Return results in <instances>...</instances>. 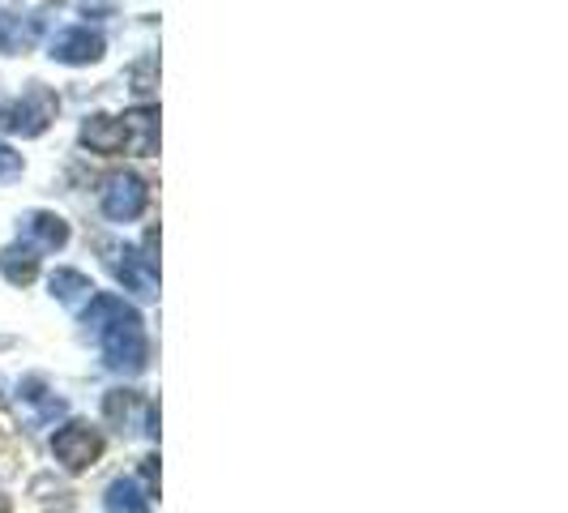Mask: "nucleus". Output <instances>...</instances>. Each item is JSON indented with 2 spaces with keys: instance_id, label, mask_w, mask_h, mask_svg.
Wrapping results in <instances>:
<instances>
[{
  "instance_id": "nucleus-1",
  "label": "nucleus",
  "mask_w": 568,
  "mask_h": 513,
  "mask_svg": "<svg viewBox=\"0 0 568 513\" xmlns=\"http://www.w3.org/2000/svg\"><path fill=\"white\" fill-rule=\"evenodd\" d=\"M86 329L98 338L107 368L128 373V377L146 368V359H150L146 329H141L137 308L125 304L120 295H112V291H95V295H91V308H86Z\"/></svg>"
},
{
  "instance_id": "nucleus-2",
  "label": "nucleus",
  "mask_w": 568,
  "mask_h": 513,
  "mask_svg": "<svg viewBox=\"0 0 568 513\" xmlns=\"http://www.w3.org/2000/svg\"><path fill=\"white\" fill-rule=\"evenodd\" d=\"M56 95L48 91V86H39V82H31L27 86V95L13 98L9 107H0V128L4 133H18V137H39L43 128L56 121Z\"/></svg>"
},
{
  "instance_id": "nucleus-3",
  "label": "nucleus",
  "mask_w": 568,
  "mask_h": 513,
  "mask_svg": "<svg viewBox=\"0 0 568 513\" xmlns=\"http://www.w3.org/2000/svg\"><path fill=\"white\" fill-rule=\"evenodd\" d=\"M98 201H103V214H107L112 223H133V219L146 210L150 189H146V180H141L137 171H112V176L103 180Z\"/></svg>"
},
{
  "instance_id": "nucleus-4",
  "label": "nucleus",
  "mask_w": 568,
  "mask_h": 513,
  "mask_svg": "<svg viewBox=\"0 0 568 513\" xmlns=\"http://www.w3.org/2000/svg\"><path fill=\"white\" fill-rule=\"evenodd\" d=\"M52 453H56V462H61L64 471H86L98 453H103V437H98V428L73 419V423H64L61 432L52 437Z\"/></svg>"
},
{
  "instance_id": "nucleus-5",
  "label": "nucleus",
  "mask_w": 568,
  "mask_h": 513,
  "mask_svg": "<svg viewBox=\"0 0 568 513\" xmlns=\"http://www.w3.org/2000/svg\"><path fill=\"white\" fill-rule=\"evenodd\" d=\"M112 253V270H116V279L125 283V291L133 295H141V300H155L158 295V270L155 261L146 253H137V249H107Z\"/></svg>"
},
{
  "instance_id": "nucleus-6",
  "label": "nucleus",
  "mask_w": 568,
  "mask_h": 513,
  "mask_svg": "<svg viewBox=\"0 0 568 513\" xmlns=\"http://www.w3.org/2000/svg\"><path fill=\"white\" fill-rule=\"evenodd\" d=\"M103 34L91 31V27H69V31H61L56 39H52V61L61 64H95L98 56H103Z\"/></svg>"
},
{
  "instance_id": "nucleus-7",
  "label": "nucleus",
  "mask_w": 568,
  "mask_h": 513,
  "mask_svg": "<svg viewBox=\"0 0 568 513\" xmlns=\"http://www.w3.org/2000/svg\"><path fill=\"white\" fill-rule=\"evenodd\" d=\"M22 240L31 244L34 253H56V249L69 244V223L52 210H31L22 219Z\"/></svg>"
},
{
  "instance_id": "nucleus-8",
  "label": "nucleus",
  "mask_w": 568,
  "mask_h": 513,
  "mask_svg": "<svg viewBox=\"0 0 568 513\" xmlns=\"http://www.w3.org/2000/svg\"><path fill=\"white\" fill-rule=\"evenodd\" d=\"M120 125H125V150H133V155H155L158 150V112L155 107L128 112Z\"/></svg>"
},
{
  "instance_id": "nucleus-9",
  "label": "nucleus",
  "mask_w": 568,
  "mask_h": 513,
  "mask_svg": "<svg viewBox=\"0 0 568 513\" xmlns=\"http://www.w3.org/2000/svg\"><path fill=\"white\" fill-rule=\"evenodd\" d=\"M82 142L95 150V155H120L125 150V125L116 121V116H86V125H82Z\"/></svg>"
},
{
  "instance_id": "nucleus-10",
  "label": "nucleus",
  "mask_w": 568,
  "mask_h": 513,
  "mask_svg": "<svg viewBox=\"0 0 568 513\" xmlns=\"http://www.w3.org/2000/svg\"><path fill=\"white\" fill-rule=\"evenodd\" d=\"M0 274H4L13 287L34 283V274H39V256H34L31 244H9V249H0Z\"/></svg>"
},
{
  "instance_id": "nucleus-11",
  "label": "nucleus",
  "mask_w": 568,
  "mask_h": 513,
  "mask_svg": "<svg viewBox=\"0 0 568 513\" xmlns=\"http://www.w3.org/2000/svg\"><path fill=\"white\" fill-rule=\"evenodd\" d=\"M103 505H107V513H146L150 510V492H146L137 480H128L125 475V480H116L107 488Z\"/></svg>"
},
{
  "instance_id": "nucleus-12",
  "label": "nucleus",
  "mask_w": 568,
  "mask_h": 513,
  "mask_svg": "<svg viewBox=\"0 0 568 513\" xmlns=\"http://www.w3.org/2000/svg\"><path fill=\"white\" fill-rule=\"evenodd\" d=\"M34 34H39V18H13V13H0V52H18V48H27Z\"/></svg>"
},
{
  "instance_id": "nucleus-13",
  "label": "nucleus",
  "mask_w": 568,
  "mask_h": 513,
  "mask_svg": "<svg viewBox=\"0 0 568 513\" xmlns=\"http://www.w3.org/2000/svg\"><path fill=\"white\" fill-rule=\"evenodd\" d=\"M52 295H56L61 304H77V300L95 295V283H91L86 274H77V270H56V274H52Z\"/></svg>"
},
{
  "instance_id": "nucleus-14",
  "label": "nucleus",
  "mask_w": 568,
  "mask_h": 513,
  "mask_svg": "<svg viewBox=\"0 0 568 513\" xmlns=\"http://www.w3.org/2000/svg\"><path fill=\"white\" fill-rule=\"evenodd\" d=\"M13 176H22V155L0 142V180H13Z\"/></svg>"
}]
</instances>
